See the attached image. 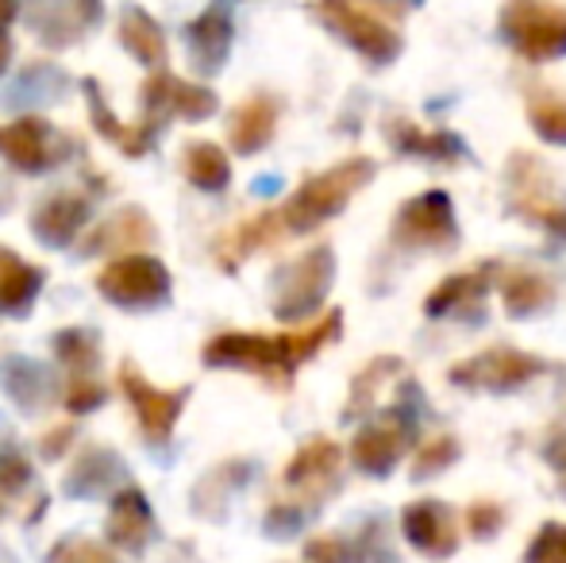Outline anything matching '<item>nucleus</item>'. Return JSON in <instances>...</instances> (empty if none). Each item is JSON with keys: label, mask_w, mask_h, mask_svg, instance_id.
I'll return each instance as SVG.
<instances>
[{"label": "nucleus", "mask_w": 566, "mask_h": 563, "mask_svg": "<svg viewBox=\"0 0 566 563\" xmlns=\"http://www.w3.org/2000/svg\"><path fill=\"white\" fill-rule=\"evenodd\" d=\"M343 316L332 309L328 316L305 332H285V336H251V332H224V336L209 340L201 359L209 367H239L251 375L274 378V383H290V375L305 359H313L324 344L339 336Z\"/></svg>", "instance_id": "1"}, {"label": "nucleus", "mask_w": 566, "mask_h": 563, "mask_svg": "<svg viewBox=\"0 0 566 563\" xmlns=\"http://www.w3.org/2000/svg\"><path fill=\"white\" fill-rule=\"evenodd\" d=\"M378 174L374 158H343L332 170H321L290 197L277 212V225H282V236H305L313 228L328 225L332 217H339L343 209L350 205V197L358 189L370 186V178Z\"/></svg>", "instance_id": "2"}, {"label": "nucleus", "mask_w": 566, "mask_h": 563, "mask_svg": "<svg viewBox=\"0 0 566 563\" xmlns=\"http://www.w3.org/2000/svg\"><path fill=\"white\" fill-rule=\"evenodd\" d=\"M332 282H336V251L324 243L308 248L274 274V316L285 324L313 316L328 298Z\"/></svg>", "instance_id": "3"}, {"label": "nucleus", "mask_w": 566, "mask_h": 563, "mask_svg": "<svg viewBox=\"0 0 566 563\" xmlns=\"http://www.w3.org/2000/svg\"><path fill=\"white\" fill-rule=\"evenodd\" d=\"M501 35L528 62H552L566 54V8L563 4H505L501 8Z\"/></svg>", "instance_id": "4"}, {"label": "nucleus", "mask_w": 566, "mask_h": 563, "mask_svg": "<svg viewBox=\"0 0 566 563\" xmlns=\"http://www.w3.org/2000/svg\"><path fill=\"white\" fill-rule=\"evenodd\" d=\"M547 363L539 355H528L521 347H485V352L470 355V359L454 363L451 383L462 390H482V394H513L524 383H532L536 375H544Z\"/></svg>", "instance_id": "5"}, {"label": "nucleus", "mask_w": 566, "mask_h": 563, "mask_svg": "<svg viewBox=\"0 0 566 563\" xmlns=\"http://www.w3.org/2000/svg\"><path fill=\"white\" fill-rule=\"evenodd\" d=\"M324 23L343 39L347 46H355L370 66H389L401 54L405 39L394 23L381 20L374 8H355V4H321L316 8Z\"/></svg>", "instance_id": "6"}, {"label": "nucleus", "mask_w": 566, "mask_h": 563, "mask_svg": "<svg viewBox=\"0 0 566 563\" xmlns=\"http://www.w3.org/2000/svg\"><path fill=\"white\" fill-rule=\"evenodd\" d=\"M97 290L119 309H155L170 298V271L150 256H124L101 271Z\"/></svg>", "instance_id": "7"}, {"label": "nucleus", "mask_w": 566, "mask_h": 563, "mask_svg": "<svg viewBox=\"0 0 566 563\" xmlns=\"http://www.w3.org/2000/svg\"><path fill=\"white\" fill-rule=\"evenodd\" d=\"M509 189H513L516 217H524L528 225H539L552 236H563L566 240V201L552 194L544 166L536 158H528V150H516L509 158Z\"/></svg>", "instance_id": "8"}, {"label": "nucleus", "mask_w": 566, "mask_h": 563, "mask_svg": "<svg viewBox=\"0 0 566 563\" xmlns=\"http://www.w3.org/2000/svg\"><path fill=\"white\" fill-rule=\"evenodd\" d=\"M170 113L186 116V121H205V116L217 113V93L205 90V85L181 82V77L166 74V70H158V74H150L147 82H143L139 128H147L150 136H155Z\"/></svg>", "instance_id": "9"}, {"label": "nucleus", "mask_w": 566, "mask_h": 563, "mask_svg": "<svg viewBox=\"0 0 566 563\" xmlns=\"http://www.w3.org/2000/svg\"><path fill=\"white\" fill-rule=\"evenodd\" d=\"M412 436H417V425L405 409H389L378 421H370L366 428H358L355 440H350V463L363 475H389L397 467V459L409 451Z\"/></svg>", "instance_id": "10"}, {"label": "nucleus", "mask_w": 566, "mask_h": 563, "mask_svg": "<svg viewBox=\"0 0 566 563\" xmlns=\"http://www.w3.org/2000/svg\"><path fill=\"white\" fill-rule=\"evenodd\" d=\"M394 240L405 248H448L459 240V228H454V205L443 189H428L420 197L397 209Z\"/></svg>", "instance_id": "11"}, {"label": "nucleus", "mask_w": 566, "mask_h": 563, "mask_svg": "<svg viewBox=\"0 0 566 563\" xmlns=\"http://www.w3.org/2000/svg\"><path fill=\"white\" fill-rule=\"evenodd\" d=\"M119 386H124V398L132 402L135 417H139L143 432L150 440H170L174 425H178L181 409L189 402V386H178V390H158L143 378V371L135 363H124L119 367Z\"/></svg>", "instance_id": "12"}, {"label": "nucleus", "mask_w": 566, "mask_h": 563, "mask_svg": "<svg viewBox=\"0 0 566 563\" xmlns=\"http://www.w3.org/2000/svg\"><path fill=\"white\" fill-rule=\"evenodd\" d=\"M0 155L28 174L51 170V166L62 163V155H66V139H62L43 116H23V121L0 128Z\"/></svg>", "instance_id": "13"}, {"label": "nucleus", "mask_w": 566, "mask_h": 563, "mask_svg": "<svg viewBox=\"0 0 566 563\" xmlns=\"http://www.w3.org/2000/svg\"><path fill=\"white\" fill-rule=\"evenodd\" d=\"M401 533L428 560H448L459 549V521H454L451 505L436 502V498H420V502L405 505Z\"/></svg>", "instance_id": "14"}, {"label": "nucleus", "mask_w": 566, "mask_h": 563, "mask_svg": "<svg viewBox=\"0 0 566 563\" xmlns=\"http://www.w3.org/2000/svg\"><path fill=\"white\" fill-rule=\"evenodd\" d=\"M85 220H90V201L74 189H62L39 201V209L31 212V236L43 240L46 248H66L85 228Z\"/></svg>", "instance_id": "15"}, {"label": "nucleus", "mask_w": 566, "mask_h": 563, "mask_svg": "<svg viewBox=\"0 0 566 563\" xmlns=\"http://www.w3.org/2000/svg\"><path fill=\"white\" fill-rule=\"evenodd\" d=\"M231 35H235V28H231V12L220 4L205 8V12L189 23L186 46H189V59H193V66L201 70V74H217V70L224 66V59L231 51Z\"/></svg>", "instance_id": "16"}, {"label": "nucleus", "mask_w": 566, "mask_h": 563, "mask_svg": "<svg viewBox=\"0 0 566 563\" xmlns=\"http://www.w3.org/2000/svg\"><path fill=\"white\" fill-rule=\"evenodd\" d=\"M155 536V513L139 487H124L108 513V541L124 552H143Z\"/></svg>", "instance_id": "17"}, {"label": "nucleus", "mask_w": 566, "mask_h": 563, "mask_svg": "<svg viewBox=\"0 0 566 563\" xmlns=\"http://www.w3.org/2000/svg\"><path fill=\"white\" fill-rule=\"evenodd\" d=\"M274 128H277V101L270 93H254V97H247L231 113L228 139L239 155H254V150H262L274 139Z\"/></svg>", "instance_id": "18"}, {"label": "nucleus", "mask_w": 566, "mask_h": 563, "mask_svg": "<svg viewBox=\"0 0 566 563\" xmlns=\"http://www.w3.org/2000/svg\"><path fill=\"white\" fill-rule=\"evenodd\" d=\"M155 243V225L143 209H119L108 220H101L97 232L85 240V256H97V251H127L135 256V248H150Z\"/></svg>", "instance_id": "19"}, {"label": "nucleus", "mask_w": 566, "mask_h": 563, "mask_svg": "<svg viewBox=\"0 0 566 563\" xmlns=\"http://www.w3.org/2000/svg\"><path fill=\"white\" fill-rule=\"evenodd\" d=\"M501 298H505V313L513 321H524V316L552 309L555 298H559V285H555L552 274L516 267V271H505V279H501Z\"/></svg>", "instance_id": "20"}, {"label": "nucleus", "mask_w": 566, "mask_h": 563, "mask_svg": "<svg viewBox=\"0 0 566 563\" xmlns=\"http://www.w3.org/2000/svg\"><path fill=\"white\" fill-rule=\"evenodd\" d=\"M85 97H90V116H93V128L101 132L108 143H116L124 155H132V158H139V155H147V147H150V132L147 128H139V124H124L119 116L108 108V101H105V93H101V85L93 82V77H85Z\"/></svg>", "instance_id": "21"}, {"label": "nucleus", "mask_w": 566, "mask_h": 563, "mask_svg": "<svg viewBox=\"0 0 566 563\" xmlns=\"http://www.w3.org/2000/svg\"><path fill=\"white\" fill-rule=\"evenodd\" d=\"M386 139L394 143L401 155L432 158V163H459V158L467 155L462 143L454 139L451 132H420L417 124H409V121H389Z\"/></svg>", "instance_id": "22"}, {"label": "nucleus", "mask_w": 566, "mask_h": 563, "mask_svg": "<svg viewBox=\"0 0 566 563\" xmlns=\"http://www.w3.org/2000/svg\"><path fill=\"white\" fill-rule=\"evenodd\" d=\"M43 290V267L23 263L15 251L0 248V309L12 316L28 313V305Z\"/></svg>", "instance_id": "23"}, {"label": "nucleus", "mask_w": 566, "mask_h": 563, "mask_svg": "<svg viewBox=\"0 0 566 563\" xmlns=\"http://www.w3.org/2000/svg\"><path fill=\"white\" fill-rule=\"evenodd\" d=\"M0 386H4L8 398H12L23 414H35V409L51 398V375H46V367L23 359V355L0 363Z\"/></svg>", "instance_id": "24"}, {"label": "nucleus", "mask_w": 566, "mask_h": 563, "mask_svg": "<svg viewBox=\"0 0 566 563\" xmlns=\"http://www.w3.org/2000/svg\"><path fill=\"white\" fill-rule=\"evenodd\" d=\"M119 479V456L113 448H90L74 459L66 475V490L74 498H97Z\"/></svg>", "instance_id": "25"}, {"label": "nucleus", "mask_w": 566, "mask_h": 563, "mask_svg": "<svg viewBox=\"0 0 566 563\" xmlns=\"http://www.w3.org/2000/svg\"><path fill=\"white\" fill-rule=\"evenodd\" d=\"M493 271H497V263H485V267H478V271H470V274H451V279H443L432 293H428L424 313L428 316H443V313H454V309H462V305H474V301H482L485 290H490V274Z\"/></svg>", "instance_id": "26"}, {"label": "nucleus", "mask_w": 566, "mask_h": 563, "mask_svg": "<svg viewBox=\"0 0 566 563\" xmlns=\"http://www.w3.org/2000/svg\"><path fill=\"white\" fill-rule=\"evenodd\" d=\"M119 43H124L135 59L147 62V66H155V70H163L166 59H170L163 28H158L143 8H124V15H119Z\"/></svg>", "instance_id": "27"}, {"label": "nucleus", "mask_w": 566, "mask_h": 563, "mask_svg": "<svg viewBox=\"0 0 566 563\" xmlns=\"http://www.w3.org/2000/svg\"><path fill=\"white\" fill-rule=\"evenodd\" d=\"M93 20H101V4H54L35 15L39 35H43V43H51V46L77 43L82 31L90 28Z\"/></svg>", "instance_id": "28"}, {"label": "nucleus", "mask_w": 566, "mask_h": 563, "mask_svg": "<svg viewBox=\"0 0 566 563\" xmlns=\"http://www.w3.org/2000/svg\"><path fill=\"white\" fill-rule=\"evenodd\" d=\"M274 240H282V225H277V212H259L254 220H247V225H239L235 232L228 236L224 243H220V263L228 267H239L243 263L251 251H259V248H266V243H274Z\"/></svg>", "instance_id": "29"}, {"label": "nucleus", "mask_w": 566, "mask_h": 563, "mask_svg": "<svg viewBox=\"0 0 566 563\" xmlns=\"http://www.w3.org/2000/svg\"><path fill=\"white\" fill-rule=\"evenodd\" d=\"M186 178L193 181L197 189H209V194H217V189H224L231 181V163L224 155V147L220 143H189L186 147Z\"/></svg>", "instance_id": "30"}, {"label": "nucleus", "mask_w": 566, "mask_h": 563, "mask_svg": "<svg viewBox=\"0 0 566 563\" xmlns=\"http://www.w3.org/2000/svg\"><path fill=\"white\" fill-rule=\"evenodd\" d=\"M339 456H343L339 444H332V440L305 444V448L290 459V467H285V482H290V487H313V482L336 475Z\"/></svg>", "instance_id": "31"}, {"label": "nucleus", "mask_w": 566, "mask_h": 563, "mask_svg": "<svg viewBox=\"0 0 566 563\" xmlns=\"http://www.w3.org/2000/svg\"><path fill=\"white\" fill-rule=\"evenodd\" d=\"M54 352L70 371V378H93L90 371H97L101 363V336L90 329H62L54 336Z\"/></svg>", "instance_id": "32"}, {"label": "nucleus", "mask_w": 566, "mask_h": 563, "mask_svg": "<svg viewBox=\"0 0 566 563\" xmlns=\"http://www.w3.org/2000/svg\"><path fill=\"white\" fill-rule=\"evenodd\" d=\"M528 124L544 143L566 147V97L552 90H536L528 97Z\"/></svg>", "instance_id": "33"}, {"label": "nucleus", "mask_w": 566, "mask_h": 563, "mask_svg": "<svg viewBox=\"0 0 566 563\" xmlns=\"http://www.w3.org/2000/svg\"><path fill=\"white\" fill-rule=\"evenodd\" d=\"M397 367H401V359H397V355H381V359H374L366 371H358V378L350 383V406L343 409V417L350 421V417H355L358 409L370 406L374 390H378V386L389 378V371H397Z\"/></svg>", "instance_id": "34"}, {"label": "nucleus", "mask_w": 566, "mask_h": 563, "mask_svg": "<svg viewBox=\"0 0 566 563\" xmlns=\"http://www.w3.org/2000/svg\"><path fill=\"white\" fill-rule=\"evenodd\" d=\"M459 440L454 436H432V440L420 444L417 451V463H412V479H436L440 471H448V467L459 459Z\"/></svg>", "instance_id": "35"}, {"label": "nucleus", "mask_w": 566, "mask_h": 563, "mask_svg": "<svg viewBox=\"0 0 566 563\" xmlns=\"http://www.w3.org/2000/svg\"><path fill=\"white\" fill-rule=\"evenodd\" d=\"M524 563H566V525L547 521L524 552Z\"/></svg>", "instance_id": "36"}, {"label": "nucleus", "mask_w": 566, "mask_h": 563, "mask_svg": "<svg viewBox=\"0 0 566 563\" xmlns=\"http://www.w3.org/2000/svg\"><path fill=\"white\" fill-rule=\"evenodd\" d=\"M505 525V510L497 502H474L467 510V529L474 541H493Z\"/></svg>", "instance_id": "37"}, {"label": "nucleus", "mask_w": 566, "mask_h": 563, "mask_svg": "<svg viewBox=\"0 0 566 563\" xmlns=\"http://www.w3.org/2000/svg\"><path fill=\"white\" fill-rule=\"evenodd\" d=\"M31 482V463L20 456L15 448H0V490L4 494H20L23 487Z\"/></svg>", "instance_id": "38"}, {"label": "nucleus", "mask_w": 566, "mask_h": 563, "mask_svg": "<svg viewBox=\"0 0 566 563\" xmlns=\"http://www.w3.org/2000/svg\"><path fill=\"white\" fill-rule=\"evenodd\" d=\"M105 402V386L97 378H70L66 386V409L70 414H90Z\"/></svg>", "instance_id": "39"}, {"label": "nucleus", "mask_w": 566, "mask_h": 563, "mask_svg": "<svg viewBox=\"0 0 566 563\" xmlns=\"http://www.w3.org/2000/svg\"><path fill=\"white\" fill-rule=\"evenodd\" d=\"M54 563H116V560L108 556L97 541L74 536V541H66V544H59V549H54Z\"/></svg>", "instance_id": "40"}, {"label": "nucleus", "mask_w": 566, "mask_h": 563, "mask_svg": "<svg viewBox=\"0 0 566 563\" xmlns=\"http://www.w3.org/2000/svg\"><path fill=\"white\" fill-rule=\"evenodd\" d=\"M305 556L308 563H355L350 541H343V536H316L305 544Z\"/></svg>", "instance_id": "41"}, {"label": "nucleus", "mask_w": 566, "mask_h": 563, "mask_svg": "<svg viewBox=\"0 0 566 563\" xmlns=\"http://www.w3.org/2000/svg\"><path fill=\"white\" fill-rule=\"evenodd\" d=\"M70 444H74V428H51V432L43 436V444H39V448H43V456L46 459H59L62 451L70 448Z\"/></svg>", "instance_id": "42"}, {"label": "nucleus", "mask_w": 566, "mask_h": 563, "mask_svg": "<svg viewBox=\"0 0 566 563\" xmlns=\"http://www.w3.org/2000/svg\"><path fill=\"white\" fill-rule=\"evenodd\" d=\"M544 456H547V463H552L555 471H559L563 479H566V432H563V428H555V436L547 440Z\"/></svg>", "instance_id": "43"}, {"label": "nucleus", "mask_w": 566, "mask_h": 563, "mask_svg": "<svg viewBox=\"0 0 566 563\" xmlns=\"http://www.w3.org/2000/svg\"><path fill=\"white\" fill-rule=\"evenodd\" d=\"M12 20H15V4H8V0H0V31H4Z\"/></svg>", "instance_id": "44"}, {"label": "nucleus", "mask_w": 566, "mask_h": 563, "mask_svg": "<svg viewBox=\"0 0 566 563\" xmlns=\"http://www.w3.org/2000/svg\"><path fill=\"white\" fill-rule=\"evenodd\" d=\"M8 59H12V43H8V39H0V74H4Z\"/></svg>", "instance_id": "45"}]
</instances>
